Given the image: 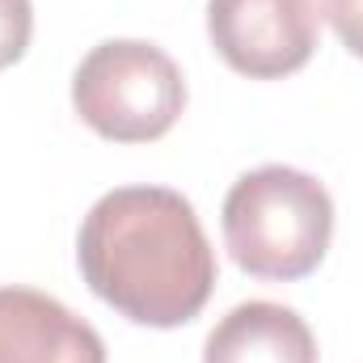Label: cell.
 Segmentation results:
<instances>
[{"instance_id": "8992f818", "label": "cell", "mask_w": 363, "mask_h": 363, "mask_svg": "<svg viewBox=\"0 0 363 363\" xmlns=\"http://www.w3.org/2000/svg\"><path fill=\"white\" fill-rule=\"evenodd\" d=\"M203 363H317V338L296 308L245 300L207 334Z\"/></svg>"}, {"instance_id": "7a4b0ae2", "label": "cell", "mask_w": 363, "mask_h": 363, "mask_svg": "<svg viewBox=\"0 0 363 363\" xmlns=\"http://www.w3.org/2000/svg\"><path fill=\"white\" fill-rule=\"evenodd\" d=\"M334 237V199L291 165H258L224 199V245L254 279L296 283L321 267Z\"/></svg>"}, {"instance_id": "6da1fadb", "label": "cell", "mask_w": 363, "mask_h": 363, "mask_svg": "<svg viewBox=\"0 0 363 363\" xmlns=\"http://www.w3.org/2000/svg\"><path fill=\"white\" fill-rule=\"evenodd\" d=\"M77 262L97 300L152 330H178L216 291V250L169 186H118L89 207Z\"/></svg>"}, {"instance_id": "ba28073f", "label": "cell", "mask_w": 363, "mask_h": 363, "mask_svg": "<svg viewBox=\"0 0 363 363\" xmlns=\"http://www.w3.org/2000/svg\"><path fill=\"white\" fill-rule=\"evenodd\" d=\"M325 17L342 47L363 60V0H325Z\"/></svg>"}, {"instance_id": "277c9868", "label": "cell", "mask_w": 363, "mask_h": 363, "mask_svg": "<svg viewBox=\"0 0 363 363\" xmlns=\"http://www.w3.org/2000/svg\"><path fill=\"white\" fill-rule=\"evenodd\" d=\"M317 0H207V34L220 60L250 81H283L317 51Z\"/></svg>"}, {"instance_id": "5b68a950", "label": "cell", "mask_w": 363, "mask_h": 363, "mask_svg": "<svg viewBox=\"0 0 363 363\" xmlns=\"http://www.w3.org/2000/svg\"><path fill=\"white\" fill-rule=\"evenodd\" d=\"M0 363H106V342L55 296L0 287Z\"/></svg>"}, {"instance_id": "52a82bcc", "label": "cell", "mask_w": 363, "mask_h": 363, "mask_svg": "<svg viewBox=\"0 0 363 363\" xmlns=\"http://www.w3.org/2000/svg\"><path fill=\"white\" fill-rule=\"evenodd\" d=\"M34 34V4L30 0H0V68L17 64Z\"/></svg>"}, {"instance_id": "3957f363", "label": "cell", "mask_w": 363, "mask_h": 363, "mask_svg": "<svg viewBox=\"0 0 363 363\" xmlns=\"http://www.w3.org/2000/svg\"><path fill=\"white\" fill-rule=\"evenodd\" d=\"M72 106L81 123L114 144H148L174 131L186 110L182 68L144 38L97 43L72 72Z\"/></svg>"}]
</instances>
